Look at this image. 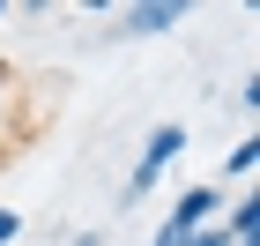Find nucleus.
Returning a JSON list of instances; mask_svg holds the SVG:
<instances>
[{"instance_id":"obj_1","label":"nucleus","mask_w":260,"mask_h":246,"mask_svg":"<svg viewBox=\"0 0 260 246\" xmlns=\"http://www.w3.org/2000/svg\"><path fill=\"white\" fill-rule=\"evenodd\" d=\"M179 149H186V127H179V120H164L156 134L141 142V157H134V172H126V194H149V186L164 179V164L179 157Z\"/></svg>"},{"instance_id":"obj_2","label":"nucleus","mask_w":260,"mask_h":246,"mask_svg":"<svg viewBox=\"0 0 260 246\" xmlns=\"http://www.w3.org/2000/svg\"><path fill=\"white\" fill-rule=\"evenodd\" d=\"M216 209H223V194H216V186H186L179 202L164 209V231H179V239H186V231H201V224H216Z\"/></svg>"},{"instance_id":"obj_3","label":"nucleus","mask_w":260,"mask_h":246,"mask_svg":"<svg viewBox=\"0 0 260 246\" xmlns=\"http://www.w3.org/2000/svg\"><path fill=\"white\" fill-rule=\"evenodd\" d=\"M179 15H186V0H141L119 15V30L126 38H164V30H179Z\"/></svg>"},{"instance_id":"obj_4","label":"nucleus","mask_w":260,"mask_h":246,"mask_svg":"<svg viewBox=\"0 0 260 246\" xmlns=\"http://www.w3.org/2000/svg\"><path fill=\"white\" fill-rule=\"evenodd\" d=\"M223 231H231L238 246H260V202H253V194H245V202H231V216H223Z\"/></svg>"},{"instance_id":"obj_5","label":"nucleus","mask_w":260,"mask_h":246,"mask_svg":"<svg viewBox=\"0 0 260 246\" xmlns=\"http://www.w3.org/2000/svg\"><path fill=\"white\" fill-rule=\"evenodd\" d=\"M253 164H260V134H245V142L231 149V172H238V179H245V172H253Z\"/></svg>"},{"instance_id":"obj_6","label":"nucleus","mask_w":260,"mask_h":246,"mask_svg":"<svg viewBox=\"0 0 260 246\" xmlns=\"http://www.w3.org/2000/svg\"><path fill=\"white\" fill-rule=\"evenodd\" d=\"M22 239V209H0V246H15Z\"/></svg>"},{"instance_id":"obj_7","label":"nucleus","mask_w":260,"mask_h":246,"mask_svg":"<svg viewBox=\"0 0 260 246\" xmlns=\"http://www.w3.org/2000/svg\"><path fill=\"white\" fill-rule=\"evenodd\" d=\"M149 246H186V239H179V231H164V224H156V239H149Z\"/></svg>"}]
</instances>
